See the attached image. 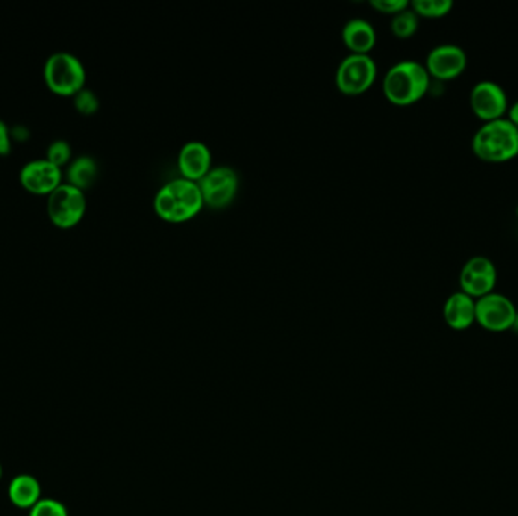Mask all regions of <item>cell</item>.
<instances>
[{
	"label": "cell",
	"instance_id": "obj_3",
	"mask_svg": "<svg viewBox=\"0 0 518 516\" xmlns=\"http://www.w3.org/2000/svg\"><path fill=\"white\" fill-rule=\"evenodd\" d=\"M431 76L417 61H400L383 78V93L396 105H411L428 93Z\"/></svg>",
	"mask_w": 518,
	"mask_h": 516
},
{
	"label": "cell",
	"instance_id": "obj_24",
	"mask_svg": "<svg viewBox=\"0 0 518 516\" xmlns=\"http://www.w3.org/2000/svg\"><path fill=\"white\" fill-rule=\"evenodd\" d=\"M11 151V129L5 121L0 119V153L5 155Z\"/></svg>",
	"mask_w": 518,
	"mask_h": 516
},
{
	"label": "cell",
	"instance_id": "obj_25",
	"mask_svg": "<svg viewBox=\"0 0 518 516\" xmlns=\"http://www.w3.org/2000/svg\"><path fill=\"white\" fill-rule=\"evenodd\" d=\"M29 135V131L26 129V126L14 125L11 127V138H17V140H25Z\"/></svg>",
	"mask_w": 518,
	"mask_h": 516
},
{
	"label": "cell",
	"instance_id": "obj_16",
	"mask_svg": "<svg viewBox=\"0 0 518 516\" xmlns=\"http://www.w3.org/2000/svg\"><path fill=\"white\" fill-rule=\"evenodd\" d=\"M97 160L90 155L76 156L67 168V179L71 185L78 188H88L95 182L97 176Z\"/></svg>",
	"mask_w": 518,
	"mask_h": 516
},
{
	"label": "cell",
	"instance_id": "obj_6",
	"mask_svg": "<svg viewBox=\"0 0 518 516\" xmlns=\"http://www.w3.org/2000/svg\"><path fill=\"white\" fill-rule=\"evenodd\" d=\"M518 314L513 301L498 292H489L476 300V323L485 331L500 333L517 323Z\"/></svg>",
	"mask_w": 518,
	"mask_h": 516
},
{
	"label": "cell",
	"instance_id": "obj_20",
	"mask_svg": "<svg viewBox=\"0 0 518 516\" xmlns=\"http://www.w3.org/2000/svg\"><path fill=\"white\" fill-rule=\"evenodd\" d=\"M73 102H75L76 110L82 114H93L99 110V97L95 91L86 88V86L76 91L73 94Z\"/></svg>",
	"mask_w": 518,
	"mask_h": 516
},
{
	"label": "cell",
	"instance_id": "obj_13",
	"mask_svg": "<svg viewBox=\"0 0 518 516\" xmlns=\"http://www.w3.org/2000/svg\"><path fill=\"white\" fill-rule=\"evenodd\" d=\"M177 162L185 179L199 182L211 170V151L201 141H190L179 152Z\"/></svg>",
	"mask_w": 518,
	"mask_h": 516
},
{
	"label": "cell",
	"instance_id": "obj_19",
	"mask_svg": "<svg viewBox=\"0 0 518 516\" xmlns=\"http://www.w3.org/2000/svg\"><path fill=\"white\" fill-rule=\"evenodd\" d=\"M418 29V15L411 8L400 11L391 20V30L398 38H409Z\"/></svg>",
	"mask_w": 518,
	"mask_h": 516
},
{
	"label": "cell",
	"instance_id": "obj_26",
	"mask_svg": "<svg viewBox=\"0 0 518 516\" xmlns=\"http://www.w3.org/2000/svg\"><path fill=\"white\" fill-rule=\"evenodd\" d=\"M508 120L518 129V101L508 108Z\"/></svg>",
	"mask_w": 518,
	"mask_h": 516
},
{
	"label": "cell",
	"instance_id": "obj_1",
	"mask_svg": "<svg viewBox=\"0 0 518 516\" xmlns=\"http://www.w3.org/2000/svg\"><path fill=\"white\" fill-rule=\"evenodd\" d=\"M472 149L483 162H508L518 155V129L508 119L483 123L474 134Z\"/></svg>",
	"mask_w": 518,
	"mask_h": 516
},
{
	"label": "cell",
	"instance_id": "obj_21",
	"mask_svg": "<svg viewBox=\"0 0 518 516\" xmlns=\"http://www.w3.org/2000/svg\"><path fill=\"white\" fill-rule=\"evenodd\" d=\"M47 160H52L53 164L61 167L62 164H66L70 160L71 156V146L70 143L62 138H58V140L52 141L51 144L47 146Z\"/></svg>",
	"mask_w": 518,
	"mask_h": 516
},
{
	"label": "cell",
	"instance_id": "obj_15",
	"mask_svg": "<svg viewBox=\"0 0 518 516\" xmlns=\"http://www.w3.org/2000/svg\"><path fill=\"white\" fill-rule=\"evenodd\" d=\"M342 40L353 53H368L376 43V32L370 21L352 19L342 28Z\"/></svg>",
	"mask_w": 518,
	"mask_h": 516
},
{
	"label": "cell",
	"instance_id": "obj_14",
	"mask_svg": "<svg viewBox=\"0 0 518 516\" xmlns=\"http://www.w3.org/2000/svg\"><path fill=\"white\" fill-rule=\"evenodd\" d=\"M443 316L453 331H465L476 323V300L465 292H455L444 303Z\"/></svg>",
	"mask_w": 518,
	"mask_h": 516
},
{
	"label": "cell",
	"instance_id": "obj_27",
	"mask_svg": "<svg viewBox=\"0 0 518 516\" xmlns=\"http://www.w3.org/2000/svg\"><path fill=\"white\" fill-rule=\"evenodd\" d=\"M515 214H517V218H518V205H517V211H515Z\"/></svg>",
	"mask_w": 518,
	"mask_h": 516
},
{
	"label": "cell",
	"instance_id": "obj_4",
	"mask_svg": "<svg viewBox=\"0 0 518 516\" xmlns=\"http://www.w3.org/2000/svg\"><path fill=\"white\" fill-rule=\"evenodd\" d=\"M43 73L47 86L58 94H75L86 84V67L70 52L60 51L52 53L45 60Z\"/></svg>",
	"mask_w": 518,
	"mask_h": 516
},
{
	"label": "cell",
	"instance_id": "obj_23",
	"mask_svg": "<svg viewBox=\"0 0 518 516\" xmlns=\"http://www.w3.org/2000/svg\"><path fill=\"white\" fill-rule=\"evenodd\" d=\"M372 6L383 14L396 15L409 8V4L407 0H372Z\"/></svg>",
	"mask_w": 518,
	"mask_h": 516
},
{
	"label": "cell",
	"instance_id": "obj_17",
	"mask_svg": "<svg viewBox=\"0 0 518 516\" xmlns=\"http://www.w3.org/2000/svg\"><path fill=\"white\" fill-rule=\"evenodd\" d=\"M40 496V485L34 477H15L10 487L11 502L19 507H34Z\"/></svg>",
	"mask_w": 518,
	"mask_h": 516
},
{
	"label": "cell",
	"instance_id": "obj_22",
	"mask_svg": "<svg viewBox=\"0 0 518 516\" xmlns=\"http://www.w3.org/2000/svg\"><path fill=\"white\" fill-rule=\"evenodd\" d=\"M30 516H67V511L60 502L43 500L32 507Z\"/></svg>",
	"mask_w": 518,
	"mask_h": 516
},
{
	"label": "cell",
	"instance_id": "obj_7",
	"mask_svg": "<svg viewBox=\"0 0 518 516\" xmlns=\"http://www.w3.org/2000/svg\"><path fill=\"white\" fill-rule=\"evenodd\" d=\"M376 79V64L368 53H352L340 62L337 86L346 94H359Z\"/></svg>",
	"mask_w": 518,
	"mask_h": 516
},
{
	"label": "cell",
	"instance_id": "obj_5",
	"mask_svg": "<svg viewBox=\"0 0 518 516\" xmlns=\"http://www.w3.org/2000/svg\"><path fill=\"white\" fill-rule=\"evenodd\" d=\"M86 199L84 191L69 182H61L55 190L49 192L47 214L60 227H70L81 220L86 212Z\"/></svg>",
	"mask_w": 518,
	"mask_h": 516
},
{
	"label": "cell",
	"instance_id": "obj_12",
	"mask_svg": "<svg viewBox=\"0 0 518 516\" xmlns=\"http://www.w3.org/2000/svg\"><path fill=\"white\" fill-rule=\"evenodd\" d=\"M21 185L36 194H47L60 185L62 179L61 167L47 158L28 160L21 168Z\"/></svg>",
	"mask_w": 518,
	"mask_h": 516
},
{
	"label": "cell",
	"instance_id": "obj_9",
	"mask_svg": "<svg viewBox=\"0 0 518 516\" xmlns=\"http://www.w3.org/2000/svg\"><path fill=\"white\" fill-rule=\"evenodd\" d=\"M470 106L483 123L498 120L508 112V95L497 82L481 80L472 88Z\"/></svg>",
	"mask_w": 518,
	"mask_h": 516
},
{
	"label": "cell",
	"instance_id": "obj_2",
	"mask_svg": "<svg viewBox=\"0 0 518 516\" xmlns=\"http://www.w3.org/2000/svg\"><path fill=\"white\" fill-rule=\"evenodd\" d=\"M199 184L185 177L167 182L155 197V211L162 220L181 223L196 216L203 206Z\"/></svg>",
	"mask_w": 518,
	"mask_h": 516
},
{
	"label": "cell",
	"instance_id": "obj_10",
	"mask_svg": "<svg viewBox=\"0 0 518 516\" xmlns=\"http://www.w3.org/2000/svg\"><path fill=\"white\" fill-rule=\"evenodd\" d=\"M203 201L214 208L229 205L238 190V176L229 167H216L197 182Z\"/></svg>",
	"mask_w": 518,
	"mask_h": 516
},
{
	"label": "cell",
	"instance_id": "obj_8",
	"mask_svg": "<svg viewBox=\"0 0 518 516\" xmlns=\"http://www.w3.org/2000/svg\"><path fill=\"white\" fill-rule=\"evenodd\" d=\"M497 283V268L485 256H473L464 264L459 274L461 291L478 300L481 297L494 292Z\"/></svg>",
	"mask_w": 518,
	"mask_h": 516
},
{
	"label": "cell",
	"instance_id": "obj_11",
	"mask_svg": "<svg viewBox=\"0 0 518 516\" xmlns=\"http://www.w3.org/2000/svg\"><path fill=\"white\" fill-rule=\"evenodd\" d=\"M426 70L431 78L438 80L456 79L467 67V55L463 47L441 45L433 47L426 58Z\"/></svg>",
	"mask_w": 518,
	"mask_h": 516
},
{
	"label": "cell",
	"instance_id": "obj_28",
	"mask_svg": "<svg viewBox=\"0 0 518 516\" xmlns=\"http://www.w3.org/2000/svg\"><path fill=\"white\" fill-rule=\"evenodd\" d=\"M0 476H2V468H0Z\"/></svg>",
	"mask_w": 518,
	"mask_h": 516
},
{
	"label": "cell",
	"instance_id": "obj_18",
	"mask_svg": "<svg viewBox=\"0 0 518 516\" xmlns=\"http://www.w3.org/2000/svg\"><path fill=\"white\" fill-rule=\"evenodd\" d=\"M453 8L452 0H414L411 10L418 17L426 19H440L448 15Z\"/></svg>",
	"mask_w": 518,
	"mask_h": 516
}]
</instances>
